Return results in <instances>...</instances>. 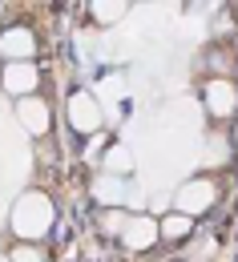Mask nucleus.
<instances>
[{
    "mask_svg": "<svg viewBox=\"0 0 238 262\" xmlns=\"http://www.w3.org/2000/svg\"><path fill=\"white\" fill-rule=\"evenodd\" d=\"M117 12H121V8H117V4H101V8H97V16H101V20H113V16H117Z\"/></svg>",
    "mask_w": 238,
    "mask_h": 262,
    "instance_id": "nucleus-2",
    "label": "nucleus"
},
{
    "mask_svg": "<svg viewBox=\"0 0 238 262\" xmlns=\"http://www.w3.org/2000/svg\"><path fill=\"white\" fill-rule=\"evenodd\" d=\"M8 89H12V93L36 89V69L33 65H12V69H8Z\"/></svg>",
    "mask_w": 238,
    "mask_h": 262,
    "instance_id": "nucleus-1",
    "label": "nucleus"
}]
</instances>
